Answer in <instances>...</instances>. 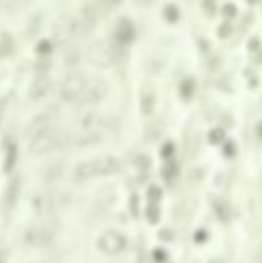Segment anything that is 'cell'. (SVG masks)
<instances>
[{
  "label": "cell",
  "mask_w": 262,
  "mask_h": 263,
  "mask_svg": "<svg viewBox=\"0 0 262 263\" xmlns=\"http://www.w3.org/2000/svg\"><path fill=\"white\" fill-rule=\"evenodd\" d=\"M120 170V163L114 157H102L82 162L76 166L74 178L77 182H85V180L98 175H109L116 174Z\"/></svg>",
  "instance_id": "obj_1"
},
{
  "label": "cell",
  "mask_w": 262,
  "mask_h": 263,
  "mask_svg": "<svg viewBox=\"0 0 262 263\" xmlns=\"http://www.w3.org/2000/svg\"><path fill=\"white\" fill-rule=\"evenodd\" d=\"M116 52H117V49L109 44V42L101 40L90 46L88 60L91 65L98 66V68H108L117 60Z\"/></svg>",
  "instance_id": "obj_2"
},
{
  "label": "cell",
  "mask_w": 262,
  "mask_h": 263,
  "mask_svg": "<svg viewBox=\"0 0 262 263\" xmlns=\"http://www.w3.org/2000/svg\"><path fill=\"white\" fill-rule=\"evenodd\" d=\"M87 77L82 73H71L68 74L60 87V97L62 100L68 102V103H74L79 102L82 94H84V89L87 87Z\"/></svg>",
  "instance_id": "obj_3"
},
{
  "label": "cell",
  "mask_w": 262,
  "mask_h": 263,
  "mask_svg": "<svg viewBox=\"0 0 262 263\" xmlns=\"http://www.w3.org/2000/svg\"><path fill=\"white\" fill-rule=\"evenodd\" d=\"M65 135L56 132V131H45L31 138L30 142V152L33 154H45L52 149L59 148L65 140Z\"/></svg>",
  "instance_id": "obj_4"
},
{
  "label": "cell",
  "mask_w": 262,
  "mask_h": 263,
  "mask_svg": "<svg viewBox=\"0 0 262 263\" xmlns=\"http://www.w3.org/2000/svg\"><path fill=\"white\" fill-rule=\"evenodd\" d=\"M98 245L102 251L108 256H114V254H119L122 253L123 249L127 248V239L123 237L120 232H116V231H105L99 240H98Z\"/></svg>",
  "instance_id": "obj_5"
},
{
  "label": "cell",
  "mask_w": 262,
  "mask_h": 263,
  "mask_svg": "<svg viewBox=\"0 0 262 263\" xmlns=\"http://www.w3.org/2000/svg\"><path fill=\"white\" fill-rule=\"evenodd\" d=\"M108 92V85L102 79H88L87 80V87L84 89L79 103H98L101 102Z\"/></svg>",
  "instance_id": "obj_6"
},
{
  "label": "cell",
  "mask_w": 262,
  "mask_h": 263,
  "mask_svg": "<svg viewBox=\"0 0 262 263\" xmlns=\"http://www.w3.org/2000/svg\"><path fill=\"white\" fill-rule=\"evenodd\" d=\"M52 237H54L52 229L47 226H31L25 231L23 242L31 248H40L51 243Z\"/></svg>",
  "instance_id": "obj_7"
},
{
  "label": "cell",
  "mask_w": 262,
  "mask_h": 263,
  "mask_svg": "<svg viewBox=\"0 0 262 263\" xmlns=\"http://www.w3.org/2000/svg\"><path fill=\"white\" fill-rule=\"evenodd\" d=\"M80 26L82 25L76 19H73L70 16L62 17L57 22V25H56V37H57V40L59 42H66V40L73 39L79 33Z\"/></svg>",
  "instance_id": "obj_8"
},
{
  "label": "cell",
  "mask_w": 262,
  "mask_h": 263,
  "mask_svg": "<svg viewBox=\"0 0 262 263\" xmlns=\"http://www.w3.org/2000/svg\"><path fill=\"white\" fill-rule=\"evenodd\" d=\"M52 120V113H50V111H45V113H42L40 116H37L36 119H33L30 122L28 127L25 128V135H28L30 138L42 134L45 131H48V125L51 123Z\"/></svg>",
  "instance_id": "obj_9"
},
{
  "label": "cell",
  "mask_w": 262,
  "mask_h": 263,
  "mask_svg": "<svg viewBox=\"0 0 262 263\" xmlns=\"http://www.w3.org/2000/svg\"><path fill=\"white\" fill-rule=\"evenodd\" d=\"M114 39L120 45L130 44L134 39V25L128 19H120L114 28Z\"/></svg>",
  "instance_id": "obj_10"
},
{
  "label": "cell",
  "mask_w": 262,
  "mask_h": 263,
  "mask_svg": "<svg viewBox=\"0 0 262 263\" xmlns=\"http://www.w3.org/2000/svg\"><path fill=\"white\" fill-rule=\"evenodd\" d=\"M50 89H51V80L47 76H40L33 82L30 95L33 100H39V99H44L50 92Z\"/></svg>",
  "instance_id": "obj_11"
},
{
  "label": "cell",
  "mask_w": 262,
  "mask_h": 263,
  "mask_svg": "<svg viewBox=\"0 0 262 263\" xmlns=\"http://www.w3.org/2000/svg\"><path fill=\"white\" fill-rule=\"evenodd\" d=\"M19 191H20V178L19 177H14L8 183L6 189H5V208L6 210H11L12 206L16 205L17 202V197H19Z\"/></svg>",
  "instance_id": "obj_12"
},
{
  "label": "cell",
  "mask_w": 262,
  "mask_h": 263,
  "mask_svg": "<svg viewBox=\"0 0 262 263\" xmlns=\"http://www.w3.org/2000/svg\"><path fill=\"white\" fill-rule=\"evenodd\" d=\"M101 134L98 132H85V134H79V135H74V138L70 142L73 145H77V146H87V145H94L101 142Z\"/></svg>",
  "instance_id": "obj_13"
},
{
  "label": "cell",
  "mask_w": 262,
  "mask_h": 263,
  "mask_svg": "<svg viewBox=\"0 0 262 263\" xmlns=\"http://www.w3.org/2000/svg\"><path fill=\"white\" fill-rule=\"evenodd\" d=\"M16 159H17V146H16V143H9L6 146V152H5V163H3L5 173H11L12 170H14Z\"/></svg>",
  "instance_id": "obj_14"
},
{
  "label": "cell",
  "mask_w": 262,
  "mask_h": 263,
  "mask_svg": "<svg viewBox=\"0 0 262 263\" xmlns=\"http://www.w3.org/2000/svg\"><path fill=\"white\" fill-rule=\"evenodd\" d=\"M101 17V9L96 3H90L84 8V23L87 26H93Z\"/></svg>",
  "instance_id": "obj_15"
},
{
  "label": "cell",
  "mask_w": 262,
  "mask_h": 263,
  "mask_svg": "<svg viewBox=\"0 0 262 263\" xmlns=\"http://www.w3.org/2000/svg\"><path fill=\"white\" fill-rule=\"evenodd\" d=\"M213 206H214V213H216V216L222 220V221H228L230 220V206L224 202V200H216L214 203H213Z\"/></svg>",
  "instance_id": "obj_16"
},
{
  "label": "cell",
  "mask_w": 262,
  "mask_h": 263,
  "mask_svg": "<svg viewBox=\"0 0 262 263\" xmlns=\"http://www.w3.org/2000/svg\"><path fill=\"white\" fill-rule=\"evenodd\" d=\"M195 80L193 79H185L182 82V85H181V94L184 99H190V97L195 94Z\"/></svg>",
  "instance_id": "obj_17"
},
{
  "label": "cell",
  "mask_w": 262,
  "mask_h": 263,
  "mask_svg": "<svg viewBox=\"0 0 262 263\" xmlns=\"http://www.w3.org/2000/svg\"><path fill=\"white\" fill-rule=\"evenodd\" d=\"M225 138V131L222 130V128H214V130H211L210 131V134H209V140H210V143H213V145H217V143H220Z\"/></svg>",
  "instance_id": "obj_18"
},
{
  "label": "cell",
  "mask_w": 262,
  "mask_h": 263,
  "mask_svg": "<svg viewBox=\"0 0 262 263\" xmlns=\"http://www.w3.org/2000/svg\"><path fill=\"white\" fill-rule=\"evenodd\" d=\"M163 16L168 22H176L179 19V9L176 5H167L165 6V11H163Z\"/></svg>",
  "instance_id": "obj_19"
},
{
  "label": "cell",
  "mask_w": 262,
  "mask_h": 263,
  "mask_svg": "<svg viewBox=\"0 0 262 263\" xmlns=\"http://www.w3.org/2000/svg\"><path fill=\"white\" fill-rule=\"evenodd\" d=\"M12 40L9 39V36H3L2 39H0V54L5 55V54H9L11 49H12Z\"/></svg>",
  "instance_id": "obj_20"
},
{
  "label": "cell",
  "mask_w": 262,
  "mask_h": 263,
  "mask_svg": "<svg viewBox=\"0 0 262 263\" xmlns=\"http://www.w3.org/2000/svg\"><path fill=\"white\" fill-rule=\"evenodd\" d=\"M231 31H233V26H231V22H228V20H227V22H222V23H220V26L217 28V34H219L220 39L230 37Z\"/></svg>",
  "instance_id": "obj_21"
},
{
  "label": "cell",
  "mask_w": 262,
  "mask_h": 263,
  "mask_svg": "<svg viewBox=\"0 0 262 263\" xmlns=\"http://www.w3.org/2000/svg\"><path fill=\"white\" fill-rule=\"evenodd\" d=\"M252 23H253V14H252V12L244 14V17H242V20H241V23H239V31H241V33H245L248 28H250Z\"/></svg>",
  "instance_id": "obj_22"
},
{
  "label": "cell",
  "mask_w": 262,
  "mask_h": 263,
  "mask_svg": "<svg viewBox=\"0 0 262 263\" xmlns=\"http://www.w3.org/2000/svg\"><path fill=\"white\" fill-rule=\"evenodd\" d=\"M162 197V191H160V188L159 186H151L150 189H148V199H150V202L151 203H155L156 205V202L159 200Z\"/></svg>",
  "instance_id": "obj_23"
},
{
  "label": "cell",
  "mask_w": 262,
  "mask_h": 263,
  "mask_svg": "<svg viewBox=\"0 0 262 263\" xmlns=\"http://www.w3.org/2000/svg\"><path fill=\"white\" fill-rule=\"evenodd\" d=\"M176 171H177V166L174 162H168L167 166H165V170H163V175L167 180H171L173 177H176Z\"/></svg>",
  "instance_id": "obj_24"
},
{
  "label": "cell",
  "mask_w": 262,
  "mask_h": 263,
  "mask_svg": "<svg viewBox=\"0 0 262 263\" xmlns=\"http://www.w3.org/2000/svg\"><path fill=\"white\" fill-rule=\"evenodd\" d=\"M236 12H238V8H236V5H234V3H225L222 6V14L227 19L234 17V16H236Z\"/></svg>",
  "instance_id": "obj_25"
},
{
  "label": "cell",
  "mask_w": 262,
  "mask_h": 263,
  "mask_svg": "<svg viewBox=\"0 0 262 263\" xmlns=\"http://www.w3.org/2000/svg\"><path fill=\"white\" fill-rule=\"evenodd\" d=\"M147 216L150 219L151 223H156L157 219H159V210H157V206L153 203L151 206H148V211H147Z\"/></svg>",
  "instance_id": "obj_26"
},
{
  "label": "cell",
  "mask_w": 262,
  "mask_h": 263,
  "mask_svg": "<svg viewBox=\"0 0 262 263\" xmlns=\"http://www.w3.org/2000/svg\"><path fill=\"white\" fill-rule=\"evenodd\" d=\"M151 109H153V97L145 95L142 99V111L145 114H148V113H151Z\"/></svg>",
  "instance_id": "obj_27"
},
{
  "label": "cell",
  "mask_w": 262,
  "mask_h": 263,
  "mask_svg": "<svg viewBox=\"0 0 262 263\" xmlns=\"http://www.w3.org/2000/svg\"><path fill=\"white\" fill-rule=\"evenodd\" d=\"M37 51L40 54H47L51 51V42L50 40H42V42H39V45H37Z\"/></svg>",
  "instance_id": "obj_28"
},
{
  "label": "cell",
  "mask_w": 262,
  "mask_h": 263,
  "mask_svg": "<svg viewBox=\"0 0 262 263\" xmlns=\"http://www.w3.org/2000/svg\"><path fill=\"white\" fill-rule=\"evenodd\" d=\"M234 152H236V143H234L233 140H230V142H227L225 145H224V154L225 156H233Z\"/></svg>",
  "instance_id": "obj_29"
},
{
  "label": "cell",
  "mask_w": 262,
  "mask_h": 263,
  "mask_svg": "<svg viewBox=\"0 0 262 263\" xmlns=\"http://www.w3.org/2000/svg\"><path fill=\"white\" fill-rule=\"evenodd\" d=\"M248 49H250L252 52L255 51H258V49H261V40H259V37H253V39H250V42H248Z\"/></svg>",
  "instance_id": "obj_30"
},
{
  "label": "cell",
  "mask_w": 262,
  "mask_h": 263,
  "mask_svg": "<svg viewBox=\"0 0 262 263\" xmlns=\"http://www.w3.org/2000/svg\"><path fill=\"white\" fill-rule=\"evenodd\" d=\"M136 165H137V166H141V168H144V170H147L148 166H150V159L145 157V156H141V157H137V159H136Z\"/></svg>",
  "instance_id": "obj_31"
},
{
  "label": "cell",
  "mask_w": 262,
  "mask_h": 263,
  "mask_svg": "<svg viewBox=\"0 0 262 263\" xmlns=\"http://www.w3.org/2000/svg\"><path fill=\"white\" fill-rule=\"evenodd\" d=\"M255 135L259 142H262V119L256 123V127H255Z\"/></svg>",
  "instance_id": "obj_32"
},
{
  "label": "cell",
  "mask_w": 262,
  "mask_h": 263,
  "mask_svg": "<svg viewBox=\"0 0 262 263\" xmlns=\"http://www.w3.org/2000/svg\"><path fill=\"white\" fill-rule=\"evenodd\" d=\"M173 151H174V146H173L171 143H167V145L163 146V149H162V156L170 157V156L173 154Z\"/></svg>",
  "instance_id": "obj_33"
},
{
  "label": "cell",
  "mask_w": 262,
  "mask_h": 263,
  "mask_svg": "<svg viewBox=\"0 0 262 263\" xmlns=\"http://www.w3.org/2000/svg\"><path fill=\"white\" fill-rule=\"evenodd\" d=\"M153 257L156 259V262H163L167 254H165V251H162V249H156V251L153 253Z\"/></svg>",
  "instance_id": "obj_34"
},
{
  "label": "cell",
  "mask_w": 262,
  "mask_h": 263,
  "mask_svg": "<svg viewBox=\"0 0 262 263\" xmlns=\"http://www.w3.org/2000/svg\"><path fill=\"white\" fill-rule=\"evenodd\" d=\"M195 239H196V242H205L207 240V231H198Z\"/></svg>",
  "instance_id": "obj_35"
},
{
  "label": "cell",
  "mask_w": 262,
  "mask_h": 263,
  "mask_svg": "<svg viewBox=\"0 0 262 263\" xmlns=\"http://www.w3.org/2000/svg\"><path fill=\"white\" fill-rule=\"evenodd\" d=\"M255 263H262V245L259 246L258 253H256V256H255Z\"/></svg>",
  "instance_id": "obj_36"
},
{
  "label": "cell",
  "mask_w": 262,
  "mask_h": 263,
  "mask_svg": "<svg viewBox=\"0 0 262 263\" xmlns=\"http://www.w3.org/2000/svg\"><path fill=\"white\" fill-rule=\"evenodd\" d=\"M255 59H256V62H258V63H262V48L256 51V54H255Z\"/></svg>",
  "instance_id": "obj_37"
},
{
  "label": "cell",
  "mask_w": 262,
  "mask_h": 263,
  "mask_svg": "<svg viewBox=\"0 0 262 263\" xmlns=\"http://www.w3.org/2000/svg\"><path fill=\"white\" fill-rule=\"evenodd\" d=\"M204 8L209 9V14H213V12H214V3H204Z\"/></svg>",
  "instance_id": "obj_38"
},
{
  "label": "cell",
  "mask_w": 262,
  "mask_h": 263,
  "mask_svg": "<svg viewBox=\"0 0 262 263\" xmlns=\"http://www.w3.org/2000/svg\"><path fill=\"white\" fill-rule=\"evenodd\" d=\"M261 191H262V175H261Z\"/></svg>",
  "instance_id": "obj_39"
},
{
  "label": "cell",
  "mask_w": 262,
  "mask_h": 263,
  "mask_svg": "<svg viewBox=\"0 0 262 263\" xmlns=\"http://www.w3.org/2000/svg\"><path fill=\"white\" fill-rule=\"evenodd\" d=\"M259 102H261V108H262V95H261V100Z\"/></svg>",
  "instance_id": "obj_40"
},
{
  "label": "cell",
  "mask_w": 262,
  "mask_h": 263,
  "mask_svg": "<svg viewBox=\"0 0 262 263\" xmlns=\"http://www.w3.org/2000/svg\"><path fill=\"white\" fill-rule=\"evenodd\" d=\"M210 263H216V262H210Z\"/></svg>",
  "instance_id": "obj_41"
}]
</instances>
